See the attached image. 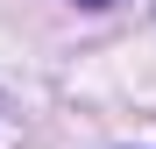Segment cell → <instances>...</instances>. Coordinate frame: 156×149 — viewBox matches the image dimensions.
Returning <instances> with one entry per match:
<instances>
[{"label": "cell", "instance_id": "obj_1", "mask_svg": "<svg viewBox=\"0 0 156 149\" xmlns=\"http://www.w3.org/2000/svg\"><path fill=\"white\" fill-rule=\"evenodd\" d=\"M78 7H121V0H78Z\"/></svg>", "mask_w": 156, "mask_h": 149}]
</instances>
